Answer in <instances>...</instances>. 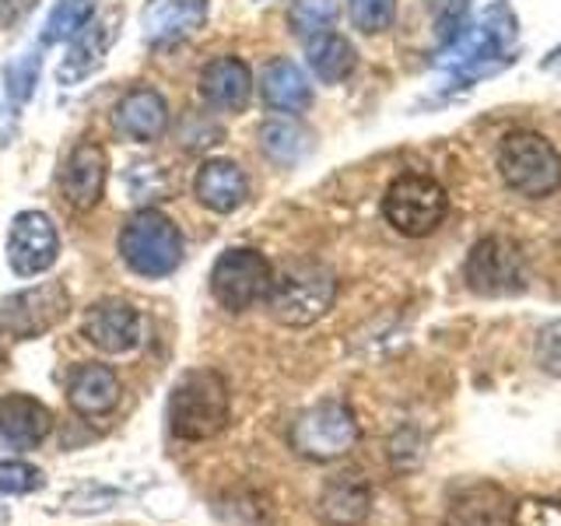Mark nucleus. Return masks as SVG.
I'll use <instances>...</instances> for the list:
<instances>
[{
    "label": "nucleus",
    "mask_w": 561,
    "mask_h": 526,
    "mask_svg": "<svg viewBox=\"0 0 561 526\" xmlns=\"http://www.w3.org/2000/svg\"><path fill=\"white\" fill-rule=\"evenodd\" d=\"M0 523H4V513H0Z\"/></svg>",
    "instance_id": "nucleus-33"
},
{
    "label": "nucleus",
    "mask_w": 561,
    "mask_h": 526,
    "mask_svg": "<svg viewBox=\"0 0 561 526\" xmlns=\"http://www.w3.org/2000/svg\"><path fill=\"white\" fill-rule=\"evenodd\" d=\"M260 148L277 165H295L309 155V134L291 119H267L260 127Z\"/></svg>",
    "instance_id": "nucleus-24"
},
{
    "label": "nucleus",
    "mask_w": 561,
    "mask_h": 526,
    "mask_svg": "<svg viewBox=\"0 0 561 526\" xmlns=\"http://www.w3.org/2000/svg\"><path fill=\"white\" fill-rule=\"evenodd\" d=\"M537 362L543 373L561 376V320L548 323L537 333Z\"/></svg>",
    "instance_id": "nucleus-31"
},
{
    "label": "nucleus",
    "mask_w": 561,
    "mask_h": 526,
    "mask_svg": "<svg viewBox=\"0 0 561 526\" xmlns=\"http://www.w3.org/2000/svg\"><path fill=\"white\" fill-rule=\"evenodd\" d=\"M193 193H197V201L207 210H215V215H232L236 207H242L250 183H245V175L236 162L210 158V162L201 165L197 180H193Z\"/></svg>",
    "instance_id": "nucleus-18"
},
{
    "label": "nucleus",
    "mask_w": 561,
    "mask_h": 526,
    "mask_svg": "<svg viewBox=\"0 0 561 526\" xmlns=\"http://www.w3.org/2000/svg\"><path fill=\"white\" fill-rule=\"evenodd\" d=\"M516 14L508 4H495L481 14L478 25H470L467 32H460L449 43V49L443 53V64L456 81H484L491 75H499L502 67H508L516 57Z\"/></svg>",
    "instance_id": "nucleus-1"
},
{
    "label": "nucleus",
    "mask_w": 561,
    "mask_h": 526,
    "mask_svg": "<svg viewBox=\"0 0 561 526\" xmlns=\"http://www.w3.org/2000/svg\"><path fill=\"white\" fill-rule=\"evenodd\" d=\"M43 470L22 464V460H0V491L4 495H28V491L43 488Z\"/></svg>",
    "instance_id": "nucleus-30"
},
{
    "label": "nucleus",
    "mask_w": 561,
    "mask_h": 526,
    "mask_svg": "<svg viewBox=\"0 0 561 526\" xmlns=\"http://www.w3.org/2000/svg\"><path fill=\"white\" fill-rule=\"evenodd\" d=\"M355 443H358V421H355V411L341 400L316 403V408L298 414V421L291 425L295 453H302L306 460H316V464L341 460Z\"/></svg>",
    "instance_id": "nucleus-7"
},
{
    "label": "nucleus",
    "mask_w": 561,
    "mask_h": 526,
    "mask_svg": "<svg viewBox=\"0 0 561 526\" xmlns=\"http://www.w3.org/2000/svg\"><path fill=\"white\" fill-rule=\"evenodd\" d=\"M271 285H274L271 260L256 250H245V245L225 250L215 263V271H210V291H215L218 306L228 312L253 309L271 295Z\"/></svg>",
    "instance_id": "nucleus-8"
},
{
    "label": "nucleus",
    "mask_w": 561,
    "mask_h": 526,
    "mask_svg": "<svg viewBox=\"0 0 561 526\" xmlns=\"http://www.w3.org/2000/svg\"><path fill=\"white\" fill-rule=\"evenodd\" d=\"M495 165L502 183L519 197L543 201L561 186V155L548 137L534 130H513L502 137Z\"/></svg>",
    "instance_id": "nucleus-3"
},
{
    "label": "nucleus",
    "mask_w": 561,
    "mask_h": 526,
    "mask_svg": "<svg viewBox=\"0 0 561 526\" xmlns=\"http://www.w3.org/2000/svg\"><path fill=\"white\" fill-rule=\"evenodd\" d=\"M70 309L67 288L60 281H46L39 288H28L4 302V327L14 338H39V333L53 330Z\"/></svg>",
    "instance_id": "nucleus-11"
},
{
    "label": "nucleus",
    "mask_w": 561,
    "mask_h": 526,
    "mask_svg": "<svg viewBox=\"0 0 561 526\" xmlns=\"http://www.w3.org/2000/svg\"><path fill=\"white\" fill-rule=\"evenodd\" d=\"M207 22V0H148L140 32L151 46H175Z\"/></svg>",
    "instance_id": "nucleus-15"
},
{
    "label": "nucleus",
    "mask_w": 561,
    "mask_h": 526,
    "mask_svg": "<svg viewBox=\"0 0 561 526\" xmlns=\"http://www.w3.org/2000/svg\"><path fill=\"white\" fill-rule=\"evenodd\" d=\"M92 11H95L92 0H57L49 18H46V28L39 35V43L57 46L64 39H75V35L92 22Z\"/></svg>",
    "instance_id": "nucleus-25"
},
{
    "label": "nucleus",
    "mask_w": 561,
    "mask_h": 526,
    "mask_svg": "<svg viewBox=\"0 0 561 526\" xmlns=\"http://www.w3.org/2000/svg\"><path fill=\"white\" fill-rule=\"evenodd\" d=\"M368 505H373V488L362 473L347 470L327 481L320 495V516L330 526H358L368 516Z\"/></svg>",
    "instance_id": "nucleus-20"
},
{
    "label": "nucleus",
    "mask_w": 561,
    "mask_h": 526,
    "mask_svg": "<svg viewBox=\"0 0 561 526\" xmlns=\"http://www.w3.org/2000/svg\"><path fill=\"white\" fill-rule=\"evenodd\" d=\"M306 57H309L312 75L327 84H341L344 78H351V70L358 64L355 46H351L344 35H333V32H323V35H316V39H309Z\"/></svg>",
    "instance_id": "nucleus-23"
},
{
    "label": "nucleus",
    "mask_w": 561,
    "mask_h": 526,
    "mask_svg": "<svg viewBox=\"0 0 561 526\" xmlns=\"http://www.w3.org/2000/svg\"><path fill=\"white\" fill-rule=\"evenodd\" d=\"M446 210H449V197H446L443 183L432 180V175H421V172L400 175V180L390 183V190H386V197H382L386 221L408 239L432 236L435 228L446 221Z\"/></svg>",
    "instance_id": "nucleus-6"
},
{
    "label": "nucleus",
    "mask_w": 561,
    "mask_h": 526,
    "mask_svg": "<svg viewBox=\"0 0 561 526\" xmlns=\"http://www.w3.org/2000/svg\"><path fill=\"white\" fill-rule=\"evenodd\" d=\"M253 95V75L239 57H218L201 70V99L218 113H239Z\"/></svg>",
    "instance_id": "nucleus-17"
},
{
    "label": "nucleus",
    "mask_w": 561,
    "mask_h": 526,
    "mask_svg": "<svg viewBox=\"0 0 561 526\" xmlns=\"http://www.w3.org/2000/svg\"><path fill=\"white\" fill-rule=\"evenodd\" d=\"M60 253V236L57 225L43 210H22L11 221V236H8V263L18 277H35L46 274Z\"/></svg>",
    "instance_id": "nucleus-10"
},
{
    "label": "nucleus",
    "mask_w": 561,
    "mask_h": 526,
    "mask_svg": "<svg viewBox=\"0 0 561 526\" xmlns=\"http://www.w3.org/2000/svg\"><path fill=\"white\" fill-rule=\"evenodd\" d=\"M39 70H43L39 49H25L22 57L4 67V88H8L11 105H25L32 99L35 84H39Z\"/></svg>",
    "instance_id": "nucleus-27"
},
{
    "label": "nucleus",
    "mask_w": 561,
    "mask_h": 526,
    "mask_svg": "<svg viewBox=\"0 0 561 526\" xmlns=\"http://www.w3.org/2000/svg\"><path fill=\"white\" fill-rule=\"evenodd\" d=\"M39 0H0V28H14L22 25L25 18L35 11Z\"/></svg>",
    "instance_id": "nucleus-32"
},
{
    "label": "nucleus",
    "mask_w": 561,
    "mask_h": 526,
    "mask_svg": "<svg viewBox=\"0 0 561 526\" xmlns=\"http://www.w3.org/2000/svg\"><path fill=\"white\" fill-rule=\"evenodd\" d=\"M467 288L484 298H505L519 295L526 288V256L523 250L505 236H488L473 242V250L463 263Z\"/></svg>",
    "instance_id": "nucleus-9"
},
{
    "label": "nucleus",
    "mask_w": 561,
    "mask_h": 526,
    "mask_svg": "<svg viewBox=\"0 0 561 526\" xmlns=\"http://www.w3.org/2000/svg\"><path fill=\"white\" fill-rule=\"evenodd\" d=\"M169 428L183 443L215 438L228 421V386L215 368H190L169 393Z\"/></svg>",
    "instance_id": "nucleus-2"
},
{
    "label": "nucleus",
    "mask_w": 561,
    "mask_h": 526,
    "mask_svg": "<svg viewBox=\"0 0 561 526\" xmlns=\"http://www.w3.org/2000/svg\"><path fill=\"white\" fill-rule=\"evenodd\" d=\"M81 330L105 355H127L140 344V312L119 298H102L84 312Z\"/></svg>",
    "instance_id": "nucleus-12"
},
{
    "label": "nucleus",
    "mask_w": 561,
    "mask_h": 526,
    "mask_svg": "<svg viewBox=\"0 0 561 526\" xmlns=\"http://www.w3.org/2000/svg\"><path fill=\"white\" fill-rule=\"evenodd\" d=\"M337 298V277L323 263H291V267L274 277L267 306L277 323L285 327H309L330 312Z\"/></svg>",
    "instance_id": "nucleus-5"
},
{
    "label": "nucleus",
    "mask_w": 561,
    "mask_h": 526,
    "mask_svg": "<svg viewBox=\"0 0 561 526\" xmlns=\"http://www.w3.org/2000/svg\"><path fill=\"white\" fill-rule=\"evenodd\" d=\"M105 172H110V158H105L102 145H95V140H81V145L67 155L64 172H60L64 201L75 210H92L102 201Z\"/></svg>",
    "instance_id": "nucleus-14"
},
{
    "label": "nucleus",
    "mask_w": 561,
    "mask_h": 526,
    "mask_svg": "<svg viewBox=\"0 0 561 526\" xmlns=\"http://www.w3.org/2000/svg\"><path fill=\"white\" fill-rule=\"evenodd\" d=\"M119 256L140 277H169L183 263V236L162 210H137L119 232Z\"/></svg>",
    "instance_id": "nucleus-4"
},
{
    "label": "nucleus",
    "mask_w": 561,
    "mask_h": 526,
    "mask_svg": "<svg viewBox=\"0 0 561 526\" xmlns=\"http://www.w3.org/2000/svg\"><path fill=\"white\" fill-rule=\"evenodd\" d=\"M113 130L134 145H154L169 130V105L154 88H134L113 110Z\"/></svg>",
    "instance_id": "nucleus-13"
},
{
    "label": "nucleus",
    "mask_w": 561,
    "mask_h": 526,
    "mask_svg": "<svg viewBox=\"0 0 561 526\" xmlns=\"http://www.w3.org/2000/svg\"><path fill=\"white\" fill-rule=\"evenodd\" d=\"M123 183L130 190V201H165L162 169L154 162H134L123 172Z\"/></svg>",
    "instance_id": "nucleus-29"
},
{
    "label": "nucleus",
    "mask_w": 561,
    "mask_h": 526,
    "mask_svg": "<svg viewBox=\"0 0 561 526\" xmlns=\"http://www.w3.org/2000/svg\"><path fill=\"white\" fill-rule=\"evenodd\" d=\"M351 25L365 35L386 32L397 18V0H347Z\"/></svg>",
    "instance_id": "nucleus-28"
},
{
    "label": "nucleus",
    "mask_w": 561,
    "mask_h": 526,
    "mask_svg": "<svg viewBox=\"0 0 561 526\" xmlns=\"http://www.w3.org/2000/svg\"><path fill=\"white\" fill-rule=\"evenodd\" d=\"M263 99L277 113H302L312 102V84L306 70L291 60H274L263 70Z\"/></svg>",
    "instance_id": "nucleus-22"
},
{
    "label": "nucleus",
    "mask_w": 561,
    "mask_h": 526,
    "mask_svg": "<svg viewBox=\"0 0 561 526\" xmlns=\"http://www.w3.org/2000/svg\"><path fill=\"white\" fill-rule=\"evenodd\" d=\"M110 25L105 22H88L75 39H70L67 57L57 67V81L60 84H81L88 75H95L99 64L105 60V49H110Z\"/></svg>",
    "instance_id": "nucleus-21"
},
{
    "label": "nucleus",
    "mask_w": 561,
    "mask_h": 526,
    "mask_svg": "<svg viewBox=\"0 0 561 526\" xmlns=\"http://www.w3.org/2000/svg\"><path fill=\"white\" fill-rule=\"evenodd\" d=\"M119 379L110 365H81L75 376H70L67 386V400L70 408L84 418H99V414H110L116 403H119Z\"/></svg>",
    "instance_id": "nucleus-19"
},
{
    "label": "nucleus",
    "mask_w": 561,
    "mask_h": 526,
    "mask_svg": "<svg viewBox=\"0 0 561 526\" xmlns=\"http://www.w3.org/2000/svg\"><path fill=\"white\" fill-rule=\"evenodd\" d=\"M53 428L49 408L28 393L0 397V446L8 449H39Z\"/></svg>",
    "instance_id": "nucleus-16"
},
{
    "label": "nucleus",
    "mask_w": 561,
    "mask_h": 526,
    "mask_svg": "<svg viewBox=\"0 0 561 526\" xmlns=\"http://www.w3.org/2000/svg\"><path fill=\"white\" fill-rule=\"evenodd\" d=\"M288 22L298 39L309 43L316 35L333 28V22H337V0H295L288 11Z\"/></svg>",
    "instance_id": "nucleus-26"
}]
</instances>
